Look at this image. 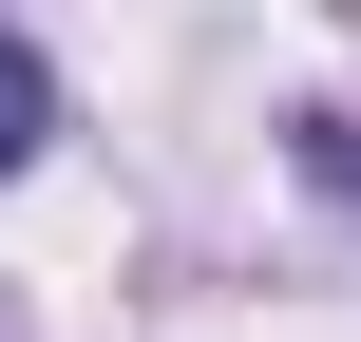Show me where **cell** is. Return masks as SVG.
<instances>
[{
  "label": "cell",
  "mask_w": 361,
  "mask_h": 342,
  "mask_svg": "<svg viewBox=\"0 0 361 342\" xmlns=\"http://www.w3.org/2000/svg\"><path fill=\"white\" fill-rule=\"evenodd\" d=\"M38 133H57V76H38V57H19V38H0V171H19V152H38Z\"/></svg>",
  "instance_id": "obj_1"
}]
</instances>
